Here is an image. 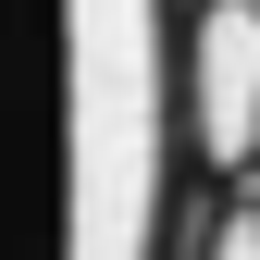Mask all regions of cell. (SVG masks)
Instances as JSON below:
<instances>
[{"mask_svg":"<svg viewBox=\"0 0 260 260\" xmlns=\"http://www.w3.org/2000/svg\"><path fill=\"white\" fill-rule=\"evenodd\" d=\"M87 62V124H75V174L87 223L75 260H161V211H174V87H161V0H87L75 25Z\"/></svg>","mask_w":260,"mask_h":260,"instance_id":"6da1fadb","label":"cell"},{"mask_svg":"<svg viewBox=\"0 0 260 260\" xmlns=\"http://www.w3.org/2000/svg\"><path fill=\"white\" fill-rule=\"evenodd\" d=\"M199 149H211L223 186L260 174V0L199 13Z\"/></svg>","mask_w":260,"mask_h":260,"instance_id":"7a4b0ae2","label":"cell"}]
</instances>
